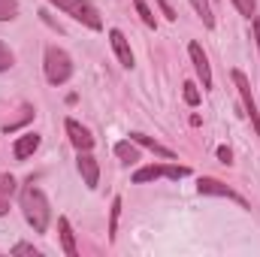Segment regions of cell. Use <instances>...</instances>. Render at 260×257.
Here are the masks:
<instances>
[{
	"label": "cell",
	"mask_w": 260,
	"mask_h": 257,
	"mask_svg": "<svg viewBox=\"0 0 260 257\" xmlns=\"http://www.w3.org/2000/svg\"><path fill=\"white\" fill-rule=\"evenodd\" d=\"M21 209H24V218H27V224L34 227V233H46V230H49L52 209H49L46 194L40 191L37 185H27V188L21 191Z\"/></svg>",
	"instance_id": "obj_1"
},
{
	"label": "cell",
	"mask_w": 260,
	"mask_h": 257,
	"mask_svg": "<svg viewBox=\"0 0 260 257\" xmlns=\"http://www.w3.org/2000/svg\"><path fill=\"white\" fill-rule=\"evenodd\" d=\"M49 3H55L58 9H64L67 15H73L76 21H82V24L91 27V30H100V27H103L100 12H97V6H94L91 0H49Z\"/></svg>",
	"instance_id": "obj_2"
},
{
	"label": "cell",
	"mask_w": 260,
	"mask_h": 257,
	"mask_svg": "<svg viewBox=\"0 0 260 257\" xmlns=\"http://www.w3.org/2000/svg\"><path fill=\"white\" fill-rule=\"evenodd\" d=\"M70 76H73L70 55L64 49H58V46H49L46 49V79L52 85H64V82H70Z\"/></svg>",
	"instance_id": "obj_3"
},
{
	"label": "cell",
	"mask_w": 260,
	"mask_h": 257,
	"mask_svg": "<svg viewBox=\"0 0 260 257\" xmlns=\"http://www.w3.org/2000/svg\"><path fill=\"white\" fill-rule=\"evenodd\" d=\"M233 82H236V91H239V97H242L245 115L251 118V124H254V130H257V136H260V112H257V100H254V94H251V85H248L245 73H242V70H233Z\"/></svg>",
	"instance_id": "obj_4"
},
{
	"label": "cell",
	"mask_w": 260,
	"mask_h": 257,
	"mask_svg": "<svg viewBox=\"0 0 260 257\" xmlns=\"http://www.w3.org/2000/svg\"><path fill=\"white\" fill-rule=\"evenodd\" d=\"M197 191L200 194H206V197H227V200H233V203H239L242 209H248V200L245 197H239V194L233 191V188H227L224 182H218V179H200L197 182Z\"/></svg>",
	"instance_id": "obj_5"
},
{
	"label": "cell",
	"mask_w": 260,
	"mask_h": 257,
	"mask_svg": "<svg viewBox=\"0 0 260 257\" xmlns=\"http://www.w3.org/2000/svg\"><path fill=\"white\" fill-rule=\"evenodd\" d=\"M76 167H79V173H82V182L94 191V188H97V182H100V164L94 160V154H91V151H79Z\"/></svg>",
	"instance_id": "obj_6"
},
{
	"label": "cell",
	"mask_w": 260,
	"mask_h": 257,
	"mask_svg": "<svg viewBox=\"0 0 260 257\" xmlns=\"http://www.w3.org/2000/svg\"><path fill=\"white\" fill-rule=\"evenodd\" d=\"M188 52H191V61H194V70H197V76H200L203 91H209V88H212V67H209V58H206L203 46H200V43H191Z\"/></svg>",
	"instance_id": "obj_7"
},
{
	"label": "cell",
	"mask_w": 260,
	"mask_h": 257,
	"mask_svg": "<svg viewBox=\"0 0 260 257\" xmlns=\"http://www.w3.org/2000/svg\"><path fill=\"white\" fill-rule=\"evenodd\" d=\"M67 136H70V142L76 145V151H91V148H94V136H91V130L82 127V124L73 121V118H67Z\"/></svg>",
	"instance_id": "obj_8"
},
{
	"label": "cell",
	"mask_w": 260,
	"mask_h": 257,
	"mask_svg": "<svg viewBox=\"0 0 260 257\" xmlns=\"http://www.w3.org/2000/svg\"><path fill=\"white\" fill-rule=\"evenodd\" d=\"M109 43H112V49H115L118 61H121V64H124V67L130 70V67H133V52H130L127 37H124V34L118 30V27H112V30H109Z\"/></svg>",
	"instance_id": "obj_9"
},
{
	"label": "cell",
	"mask_w": 260,
	"mask_h": 257,
	"mask_svg": "<svg viewBox=\"0 0 260 257\" xmlns=\"http://www.w3.org/2000/svg\"><path fill=\"white\" fill-rule=\"evenodd\" d=\"M37 148H40V133H24V136H18L12 154H15V160H27Z\"/></svg>",
	"instance_id": "obj_10"
},
{
	"label": "cell",
	"mask_w": 260,
	"mask_h": 257,
	"mask_svg": "<svg viewBox=\"0 0 260 257\" xmlns=\"http://www.w3.org/2000/svg\"><path fill=\"white\" fill-rule=\"evenodd\" d=\"M130 139H133L136 145H142V148H148V151H154V154L167 157V160H176V151H173V148L160 145L157 139H151V136H145V133H130Z\"/></svg>",
	"instance_id": "obj_11"
},
{
	"label": "cell",
	"mask_w": 260,
	"mask_h": 257,
	"mask_svg": "<svg viewBox=\"0 0 260 257\" xmlns=\"http://www.w3.org/2000/svg\"><path fill=\"white\" fill-rule=\"evenodd\" d=\"M58 230H61V245H64V254L67 257H76V254H79V248H76V239H73V227H70V221H67L64 215L58 218Z\"/></svg>",
	"instance_id": "obj_12"
},
{
	"label": "cell",
	"mask_w": 260,
	"mask_h": 257,
	"mask_svg": "<svg viewBox=\"0 0 260 257\" xmlns=\"http://www.w3.org/2000/svg\"><path fill=\"white\" fill-rule=\"evenodd\" d=\"M164 176V167H139L136 173H133V185H145V182H154V179H160Z\"/></svg>",
	"instance_id": "obj_13"
},
{
	"label": "cell",
	"mask_w": 260,
	"mask_h": 257,
	"mask_svg": "<svg viewBox=\"0 0 260 257\" xmlns=\"http://www.w3.org/2000/svg\"><path fill=\"white\" fill-rule=\"evenodd\" d=\"M191 6H194V12L200 15V21H203V27H215V15H212V6H209V0H191Z\"/></svg>",
	"instance_id": "obj_14"
},
{
	"label": "cell",
	"mask_w": 260,
	"mask_h": 257,
	"mask_svg": "<svg viewBox=\"0 0 260 257\" xmlns=\"http://www.w3.org/2000/svg\"><path fill=\"white\" fill-rule=\"evenodd\" d=\"M115 154H118L121 164H136V160H139V151H136L133 139H130V142H118V145H115Z\"/></svg>",
	"instance_id": "obj_15"
},
{
	"label": "cell",
	"mask_w": 260,
	"mask_h": 257,
	"mask_svg": "<svg viewBox=\"0 0 260 257\" xmlns=\"http://www.w3.org/2000/svg\"><path fill=\"white\" fill-rule=\"evenodd\" d=\"M118 218H121V197L112 200V209H109V239L115 242V233H118Z\"/></svg>",
	"instance_id": "obj_16"
},
{
	"label": "cell",
	"mask_w": 260,
	"mask_h": 257,
	"mask_svg": "<svg viewBox=\"0 0 260 257\" xmlns=\"http://www.w3.org/2000/svg\"><path fill=\"white\" fill-rule=\"evenodd\" d=\"M133 6H136V12H139V18L148 24V27H157V18H154V12L148 9V3L145 0H133Z\"/></svg>",
	"instance_id": "obj_17"
},
{
	"label": "cell",
	"mask_w": 260,
	"mask_h": 257,
	"mask_svg": "<svg viewBox=\"0 0 260 257\" xmlns=\"http://www.w3.org/2000/svg\"><path fill=\"white\" fill-rule=\"evenodd\" d=\"M18 15V0H0V21H12Z\"/></svg>",
	"instance_id": "obj_18"
},
{
	"label": "cell",
	"mask_w": 260,
	"mask_h": 257,
	"mask_svg": "<svg viewBox=\"0 0 260 257\" xmlns=\"http://www.w3.org/2000/svg\"><path fill=\"white\" fill-rule=\"evenodd\" d=\"M164 176L167 179H185V176H191V170L188 167H179V164H170V167H164Z\"/></svg>",
	"instance_id": "obj_19"
},
{
	"label": "cell",
	"mask_w": 260,
	"mask_h": 257,
	"mask_svg": "<svg viewBox=\"0 0 260 257\" xmlns=\"http://www.w3.org/2000/svg\"><path fill=\"white\" fill-rule=\"evenodd\" d=\"M182 88H185V91H182V94H185V103H188V106H197V103H200V91H197V85L194 82H185Z\"/></svg>",
	"instance_id": "obj_20"
},
{
	"label": "cell",
	"mask_w": 260,
	"mask_h": 257,
	"mask_svg": "<svg viewBox=\"0 0 260 257\" xmlns=\"http://www.w3.org/2000/svg\"><path fill=\"white\" fill-rule=\"evenodd\" d=\"M236 9L245 15V18H254V9H257V0H233Z\"/></svg>",
	"instance_id": "obj_21"
},
{
	"label": "cell",
	"mask_w": 260,
	"mask_h": 257,
	"mask_svg": "<svg viewBox=\"0 0 260 257\" xmlns=\"http://www.w3.org/2000/svg\"><path fill=\"white\" fill-rule=\"evenodd\" d=\"M15 188H18L15 179H12L9 173H0V194H3V197H6V194H15Z\"/></svg>",
	"instance_id": "obj_22"
},
{
	"label": "cell",
	"mask_w": 260,
	"mask_h": 257,
	"mask_svg": "<svg viewBox=\"0 0 260 257\" xmlns=\"http://www.w3.org/2000/svg\"><path fill=\"white\" fill-rule=\"evenodd\" d=\"M12 64H15V58H12V52H9V49H6V46L0 43V73H6V70H9Z\"/></svg>",
	"instance_id": "obj_23"
},
{
	"label": "cell",
	"mask_w": 260,
	"mask_h": 257,
	"mask_svg": "<svg viewBox=\"0 0 260 257\" xmlns=\"http://www.w3.org/2000/svg\"><path fill=\"white\" fill-rule=\"evenodd\" d=\"M12 254H30V257H40V251H37L34 245H27V242H18V245L12 248Z\"/></svg>",
	"instance_id": "obj_24"
},
{
	"label": "cell",
	"mask_w": 260,
	"mask_h": 257,
	"mask_svg": "<svg viewBox=\"0 0 260 257\" xmlns=\"http://www.w3.org/2000/svg\"><path fill=\"white\" fill-rule=\"evenodd\" d=\"M157 3H160V9H164V15H167L170 21H176V18H179V12L170 6V0H157Z\"/></svg>",
	"instance_id": "obj_25"
},
{
	"label": "cell",
	"mask_w": 260,
	"mask_h": 257,
	"mask_svg": "<svg viewBox=\"0 0 260 257\" xmlns=\"http://www.w3.org/2000/svg\"><path fill=\"white\" fill-rule=\"evenodd\" d=\"M218 160H221V164H233V151H230L227 145H221V148H218Z\"/></svg>",
	"instance_id": "obj_26"
},
{
	"label": "cell",
	"mask_w": 260,
	"mask_h": 257,
	"mask_svg": "<svg viewBox=\"0 0 260 257\" xmlns=\"http://www.w3.org/2000/svg\"><path fill=\"white\" fill-rule=\"evenodd\" d=\"M251 30H254V40H257V52H260V18H251Z\"/></svg>",
	"instance_id": "obj_27"
},
{
	"label": "cell",
	"mask_w": 260,
	"mask_h": 257,
	"mask_svg": "<svg viewBox=\"0 0 260 257\" xmlns=\"http://www.w3.org/2000/svg\"><path fill=\"white\" fill-rule=\"evenodd\" d=\"M6 212H9V203H6V200H3V194H0V215H6Z\"/></svg>",
	"instance_id": "obj_28"
}]
</instances>
